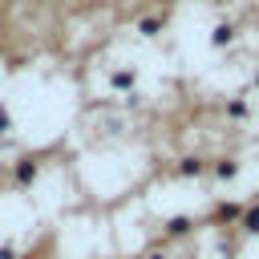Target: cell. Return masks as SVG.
Instances as JSON below:
<instances>
[{
	"instance_id": "cell-3",
	"label": "cell",
	"mask_w": 259,
	"mask_h": 259,
	"mask_svg": "<svg viewBox=\"0 0 259 259\" xmlns=\"http://www.w3.org/2000/svg\"><path fill=\"white\" fill-rule=\"evenodd\" d=\"M190 227H194V223H190L186 214H182V219H170V227H166V239H186V235H190Z\"/></svg>"
},
{
	"instance_id": "cell-1",
	"label": "cell",
	"mask_w": 259,
	"mask_h": 259,
	"mask_svg": "<svg viewBox=\"0 0 259 259\" xmlns=\"http://www.w3.org/2000/svg\"><path fill=\"white\" fill-rule=\"evenodd\" d=\"M239 231H243L247 239H259V202L243 206V214H239Z\"/></svg>"
},
{
	"instance_id": "cell-2",
	"label": "cell",
	"mask_w": 259,
	"mask_h": 259,
	"mask_svg": "<svg viewBox=\"0 0 259 259\" xmlns=\"http://www.w3.org/2000/svg\"><path fill=\"white\" fill-rule=\"evenodd\" d=\"M210 174H214L219 182H231V178L239 174V162H235V158H223L219 166H210Z\"/></svg>"
}]
</instances>
